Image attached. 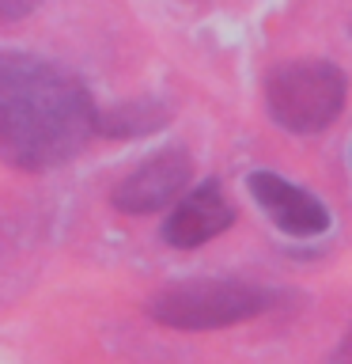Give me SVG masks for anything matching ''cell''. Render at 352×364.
I'll return each instance as SVG.
<instances>
[{"label":"cell","instance_id":"2","mask_svg":"<svg viewBox=\"0 0 352 364\" xmlns=\"http://www.w3.org/2000/svg\"><path fill=\"white\" fill-rule=\"evenodd\" d=\"M277 296L250 281H182L148 300V315L175 330H216L265 315Z\"/></svg>","mask_w":352,"mask_h":364},{"label":"cell","instance_id":"7","mask_svg":"<svg viewBox=\"0 0 352 364\" xmlns=\"http://www.w3.org/2000/svg\"><path fill=\"white\" fill-rule=\"evenodd\" d=\"M170 118V110L155 99H133V102H121V107H110V110H95V133L99 136H114V141H125V136H144V133H155L163 129Z\"/></svg>","mask_w":352,"mask_h":364},{"label":"cell","instance_id":"9","mask_svg":"<svg viewBox=\"0 0 352 364\" xmlns=\"http://www.w3.org/2000/svg\"><path fill=\"white\" fill-rule=\"evenodd\" d=\"M329 364H352V330L341 338V346L334 349V360H329Z\"/></svg>","mask_w":352,"mask_h":364},{"label":"cell","instance_id":"4","mask_svg":"<svg viewBox=\"0 0 352 364\" xmlns=\"http://www.w3.org/2000/svg\"><path fill=\"white\" fill-rule=\"evenodd\" d=\"M193 175V164L186 156V148H163L159 156L144 159L136 171H129L118 190H114V205L129 216H148L167 209L170 201L182 198L186 182Z\"/></svg>","mask_w":352,"mask_h":364},{"label":"cell","instance_id":"6","mask_svg":"<svg viewBox=\"0 0 352 364\" xmlns=\"http://www.w3.org/2000/svg\"><path fill=\"white\" fill-rule=\"evenodd\" d=\"M235 224V209L227 205L224 190L216 182H201L197 190H189L186 198L175 205V213L163 224V239L178 250H193L201 243H209L220 232Z\"/></svg>","mask_w":352,"mask_h":364},{"label":"cell","instance_id":"3","mask_svg":"<svg viewBox=\"0 0 352 364\" xmlns=\"http://www.w3.org/2000/svg\"><path fill=\"white\" fill-rule=\"evenodd\" d=\"M348 95V80L329 61H288L269 76L265 107L284 133L311 136L322 133L341 114Z\"/></svg>","mask_w":352,"mask_h":364},{"label":"cell","instance_id":"8","mask_svg":"<svg viewBox=\"0 0 352 364\" xmlns=\"http://www.w3.org/2000/svg\"><path fill=\"white\" fill-rule=\"evenodd\" d=\"M42 0H0V23H16V19H27Z\"/></svg>","mask_w":352,"mask_h":364},{"label":"cell","instance_id":"1","mask_svg":"<svg viewBox=\"0 0 352 364\" xmlns=\"http://www.w3.org/2000/svg\"><path fill=\"white\" fill-rule=\"evenodd\" d=\"M95 133V102L61 65L0 53V159L19 171L68 164Z\"/></svg>","mask_w":352,"mask_h":364},{"label":"cell","instance_id":"5","mask_svg":"<svg viewBox=\"0 0 352 364\" xmlns=\"http://www.w3.org/2000/svg\"><path fill=\"white\" fill-rule=\"evenodd\" d=\"M246 186L280 232H288L295 239H311V235H322L329 228V209L326 205L318 201L314 193H307L303 186L273 175V171H254V175L246 178Z\"/></svg>","mask_w":352,"mask_h":364}]
</instances>
